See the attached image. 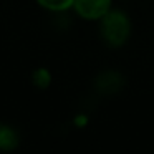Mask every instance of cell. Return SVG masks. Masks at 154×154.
Here are the masks:
<instances>
[{"instance_id": "obj_1", "label": "cell", "mask_w": 154, "mask_h": 154, "mask_svg": "<svg viewBox=\"0 0 154 154\" xmlns=\"http://www.w3.org/2000/svg\"><path fill=\"white\" fill-rule=\"evenodd\" d=\"M100 37L109 48H121L133 35V22L128 12L113 7L100 22Z\"/></svg>"}, {"instance_id": "obj_2", "label": "cell", "mask_w": 154, "mask_h": 154, "mask_svg": "<svg viewBox=\"0 0 154 154\" xmlns=\"http://www.w3.org/2000/svg\"><path fill=\"white\" fill-rule=\"evenodd\" d=\"M113 7V0H75L71 12L81 20L100 22Z\"/></svg>"}, {"instance_id": "obj_3", "label": "cell", "mask_w": 154, "mask_h": 154, "mask_svg": "<svg viewBox=\"0 0 154 154\" xmlns=\"http://www.w3.org/2000/svg\"><path fill=\"white\" fill-rule=\"evenodd\" d=\"M124 83H126V80H124L123 73L116 70H104L94 80V90L100 94L109 96V94L119 93L124 88Z\"/></svg>"}, {"instance_id": "obj_4", "label": "cell", "mask_w": 154, "mask_h": 154, "mask_svg": "<svg viewBox=\"0 0 154 154\" xmlns=\"http://www.w3.org/2000/svg\"><path fill=\"white\" fill-rule=\"evenodd\" d=\"M20 144V134L15 128L8 126V124L0 123V151L2 152H10V151L17 149Z\"/></svg>"}, {"instance_id": "obj_5", "label": "cell", "mask_w": 154, "mask_h": 154, "mask_svg": "<svg viewBox=\"0 0 154 154\" xmlns=\"http://www.w3.org/2000/svg\"><path fill=\"white\" fill-rule=\"evenodd\" d=\"M43 10L50 12V14L57 15V14H66L71 12L73 8L75 0H35Z\"/></svg>"}, {"instance_id": "obj_6", "label": "cell", "mask_w": 154, "mask_h": 154, "mask_svg": "<svg viewBox=\"0 0 154 154\" xmlns=\"http://www.w3.org/2000/svg\"><path fill=\"white\" fill-rule=\"evenodd\" d=\"M30 80H32V85L37 90H48L51 86V81H53V75H51V71L48 68L38 66L32 71Z\"/></svg>"}, {"instance_id": "obj_7", "label": "cell", "mask_w": 154, "mask_h": 154, "mask_svg": "<svg viewBox=\"0 0 154 154\" xmlns=\"http://www.w3.org/2000/svg\"><path fill=\"white\" fill-rule=\"evenodd\" d=\"M73 123L76 124L78 128H83L85 124L88 123V118L85 116V114H78V116H76V118H75V119H73Z\"/></svg>"}]
</instances>
